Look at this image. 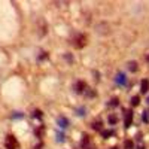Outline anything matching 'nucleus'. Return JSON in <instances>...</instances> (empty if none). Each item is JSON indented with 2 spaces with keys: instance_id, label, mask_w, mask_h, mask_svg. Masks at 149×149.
Masks as SVG:
<instances>
[{
  "instance_id": "nucleus-24",
  "label": "nucleus",
  "mask_w": 149,
  "mask_h": 149,
  "mask_svg": "<svg viewBox=\"0 0 149 149\" xmlns=\"http://www.w3.org/2000/svg\"><path fill=\"white\" fill-rule=\"evenodd\" d=\"M34 149H42V143H39L37 146H34Z\"/></svg>"
},
{
  "instance_id": "nucleus-21",
  "label": "nucleus",
  "mask_w": 149,
  "mask_h": 149,
  "mask_svg": "<svg viewBox=\"0 0 149 149\" xmlns=\"http://www.w3.org/2000/svg\"><path fill=\"white\" fill-rule=\"evenodd\" d=\"M78 115H79V116H84V115H85V107H79V109H78Z\"/></svg>"
},
{
  "instance_id": "nucleus-2",
  "label": "nucleus",
  "mask_w": 149,
  "mask_h": 149,
  "mask_svg": "<svg viewBox=\"0 0 149 149\" xmlns=\"http://www.w3.org/2000/svg\"><path fill=\"white\" fill-rule=\"evenodd\" d=\"M74 46H76L78 49H81V48H84L85 45H86V36H84V34H78L76 37H74Z\"/></svg>"
},
{
  "instance_id": "nucleus-30",
  "label": "nucleus",
  "mask_w": 149,
  "mask_h": 149,
  "mask_svg": "<svg viewBox=\"0 0 149 149\" xmlns=\"http://www.w3.org/2000/svg\"><path fill=\"white\" fill-rule=\"evenodd\" d=\"M148 113H149V110H148ZM148 116H149V115H148Z\"/></svg>"
},
{
  "instance_id": "nucleus-18",
  "label": "nucleus",
  "mask_w": 149,
  "mask_h": 149,
  "mask_svg": "<svg viewBox=\"0 0 149 149\" xmlns=\"http://www.w3.org/2000/svg\"><path fill=\"white\" fill-rule=\"evenodd\" d=\"M109 122H110V124H116V122H118V118H116L115 115H109Z\"/></svg>"
},
{
  "instance_id": "nucleus-11",
  "label": "nucleus",
  "mask_w": 149,
  "mask_h": 149,
  "mask_svg": "<svg viewBox=\"0 0 149 149\" xmlns=\"http://www.w3.org/2000/svg\"><path fill=\"white\" fill-rule=\"evenodd\" d=\"M128 70L136 73V72H137V63H136V61H130V63H128Z\"/></svg>"
},
{
  "instance_id": "nucleus-4",
  "label": "nucleus",
  "mask_w": 149,
  "mask_h": 149,
  "mask_svg": "<svg viewBox=\"0 0 149 149\" xmlns=\"http://www.w3.org/2000/svg\"><path fill=\"white\" fill-rule=\"evenodd\" d=\"M131 121H133V110H125V128L131 125Z\"/></svg>"
},
{
  "instance_id": "nucleus-26",
  "label": "nucleus",
  "mask_w": 149,
  "mask_h": 149,
  "mask_svg": "<svg viewBox=\"0 0 149 149\" xmlns=\"http://www.w3.org/2000/svg\"><path fill=\"white\" fill-rule=\"evenodd\" d=\"M137 149H145V146H139V148H137Z\"/></svg>"
},
{
  "instance_id": "nucleus-1",
  "label": "nucleus",
  "mask_w": 149,
  "mask_h": 149,
  "mask_svg": "<svg viewBox=\"0 0 149 149\" xmlns=\"http://www.w3.org/2000/svg\"><path fill=\"white\" fill-rule=\"evenodd\" d=\"M5 146H6V149H18V140L15 139V136H12V134H9V136H6V140H5Z\"/></svg>"
},
{
  "instance_id": "nucleus-14",
  "label": "nucleus",
  "mask_w": 149,
  "mask_h": 149,
  "mask_svg": "<svg viewBox=\"0 0 149 149\" xmlns=\"http://www.w3.org/2000/svg\"><path fill=\"white\" fill-rule=\"evenodd\" d=\"M139 104H140V98H139L137 95H134V97L131 98V106L136 107V106H139Z\"/></svg>"
},
{
  "instance_id": "nucleus-3",
  "label": "nucleus",
  "mask_w": 149,
  "mask_h": 149,
  "mask_svg": "<svg viewBox=\"0 0 149 149\" xmlns=\"http://www.w3.org/2000/svg\"><path fill=\"white\" fill-rule=\"evenodd\" d=\"M95 30H97V33H100V34H109L110 33V26L107 22H102V24H97Z\"/></svg>"
},
{
  "instance_id": "nucleus-25",
  "label": "nucleus",
  "mask_w": 149,
  "mask_h": 149,
  "mask_svg": "<svg viewBox=\"0 0 149 149\" xmlns=\"http://www.w3.org/2000/svg\"><path fill=\"white\" fill-rule=\"evenodd\" d=\"M21 116H22L21 113H15V115H14V118H21Z\"/></svg>"
},
{
  "instance_id": "nucleus-29",
  "label": "nucleus",
  "mask_w": 149,
  "mask_h": 149,
  "mask_svg": "<svg viewBox=\"0 0 149 149\" xmlns=\"http://www.w3.org/2000/svg\"><path fill=\"white\" fill-rule=\"evenodd\" d=\"M112 149H118V148H112Z\"/></svg>"
},
{
  "instance_id": "nucleus-12",
  "label": "nucleus",
  "mask_w": 149,
  "mask_h": 149,
  "mask_svg": "<svg viewBox=\"0 0 149 149\" xmlns=\"http://www.w3.org/2000/svg\"><path fill=\"white\" fill-rule=\"evenodd\" d=\"M43 131H45V127L40 125L39 128H36V130H34V134L37 136V137H42V136H43Z\"/></svg>"
},
{
  "instance_id": "nucleus-28",
  "label": "nucleus",
  "mask_w": 149,
  "mask_h": 149,
  "mask_svg": "<svg viewBox=\"0 0 149 149\" xmlns=\"http://www.w3.org/2000/svg\"><path fill=\"white\" fill-rule=\"evenodd\" d=\"M148 63H149V55H148Z\"/></svg>"
},
{
  "instance_id": "nucleus-19",
  "label": "nucleus",
  "mask_w": 149,
  "mask_h": 149,
  "mask_svg": "<svg viewBox=\"0 0 149 149\" xmlns=\"http://www.w3.org/2000/svg\"><path fill=\"white\" fill-rule=\"evenodd\" d=\"M57 142H64V134L63 133H58L57 134Z\"/></svg>"
},
{
  "instance_id": "nucleus-5",
  "label": "nucleus",
  "mask_w": 149,
  "mask_h": 149,
  "mask_svg": "<svg viewBox=\"0 0 149 149\" xmlns=\"http://www.w3.org/2000/svg\"><path fill=\"white\" fill-rule=\"evenodd\" d=\"M86 88V84L84 81H78L76 85H74V90H76V93H84Z\"/></svg>"
},
{
  "instance_id": "nucleus-17",
  "label": "nucleus",
  "mask_w": 149,
  "mask_h": 149,
  "mask_svg": "<svg viewBox=\"0 0 149 149\" xmlns=\"http://www.w3.org/2000/svg\"><path fill=\"white\" fill-rule=\"evenodd\" d=\"M118 104H119V100H118L116 97H113V98L110 100V103H109V106H112V107H116Z\"/></svg>"
},
{
  "instance_id": "nucleus-8",
  "label": "nucleus",
  "mask_w": 149,
  "mask_h": 149,
  "mask_svg": "<svg viewBox=\"0 0 149 149\" xmlns=\"http://www.w3.org/2000/svg\"><path fill=\"white\" fill-rule=\"evenodd\" d=\"M116 84H119V85H125V84H127L125 74H124V73H118V74H116Z\"/></svg>"
},
{
  "instance_id": "nucleus-16",
  "label": "nucleus",
  "mask_w": 149,
  "mask_h": 149,
  "mask_svg": "<svg viewBox=\"0 0 149 149\" xmlns=\"http://www.w3.org/2000/svg\"><path fill=\"white\" fill-rule=\"evenodd\" d=\"M43 115H42V110H39V109H36V110H33V118H37V119H40Z\"/></svg>"
},
{
  "instance_id": "nucleus-7",
  "label": "nucleus",
  "mask_w": 149,
  "mask_h": 149,
  "mask_svg": "<svg viewBox=\"0 0 149 149\" xmlns=\"http://www.w3.org/2000/svg\"><path fill=\"white\" fill-rule=\"evenodd\" d=\"M57 124L61 127V128H66V127H69V121H67V118H64V116H60L58 119H57Z\"/></svg>"
},
{
  "instance_id": "nucleus-13",
  "label": "nucleus",
  "mask_w": 149,
  "mask_h": 149,
  "mask_svg": "<svg viewBox=\"0 0 149 149\" xmlns=\"http://www.w3.org/2000/svg\"><path fill=\"white\" fill-rule=\"evenodd\" d=\"M102 136L104 139H109L110 136H113V131H112V130H102Z\"/></svg>"
},
{
  "instance_id": "nucleus-15",
  "label": "nucleus",
  "mask_w": 149,
  "mask_h": 149,
  "mask_svg": "<svg viewBox=\"0 0 149 149\" xmlns=\"http://www.w3.org/2000/svg\"><path fill=\"white\" fill-rule=\"evenodd\" d=\"M124 148H125V149H133L134 148L133 140H125V142H124Z\"/></svg>"
},
{
  "instance_id": "nucleus-23",
  "label": "nucleus",
  "mask_w": 149,
  "mask_h": 149,
  "mask_svg": "<svg viewBox=\"0 0 149 149\" xmlns=\"http://www.w3.org/2000/svg\"><path fill=\"white\" fill-rule=\"evenodd\" d=\"M43 58H46V52H42V55H40V60H43Z\"/></svg>"
},
{
  "instance_id": "nucleus-20",
  "label": "nucleus",
  "mask_w": 149,
  "mask_h": 149,
  "mask_svg": "<svg viewBox=\"0 0 149 149\" xmlns=\"http://www.w3.org/2000/svg\"><path fill=\"white\" fill-rule=\"evenodd\" d=\"M142 119H143L145 122H149V116H148V112H143V113H142Z\"/></svg>"
},
{
  "instance_id": "nucleus-6",
  "label": "nucleus",
  "mask_w": 149,
  "mask_h": 149,
  "mask_svg": "<svg viewBox=\"0 0 149 149\" xmlns=\"http://www.w3.org/2000/svg\"><path fill=\"white\" fill-rule=\"evenodd\" d=\"M148 91H149V81H148V79H143V81L140 82V93L146 94Z\"/></svg>"
},
{
  "instance_id": "nucleus-9",
  "label": "nucleus",
  "mask_w": 149,
  "mask_h": 149,
  "mask_svg": "<svg viewBox=\"0 0 149 149\" xmlns=\"http://www.w3.org/2000/svg\"><path fill=\"white\" fill-rule=\"evenodd\" d=\"M91 128L95 130V131H102V121H94L91 124Z\"/></svg>"
},
{
  "instance_id": "nucleus-22",
  "label": "nucleus",
  "mask_w": 149,
  "mask_h": 149,
  "mask_svg": "<svg viewBox=\"0 0 149 149\" xmlns=\"http://www.w3.org/2000/svg\"><path fill=\"white\" fill-rule=\"evenodd\" d=\"M66 58H67V60H69V61H73V57H70V55H69V54H66Z\"/></svg>"
},
{
  "instance_id": "nucleus-27",
  "label": "nucleus",
  "mask_w": 149,
  "mask_h": 149,
  "mask_svg": "<svg viewBox=\"0 0 149 149\" xmlns=\"http://www.w3.org/2000/svg\"><path fill=\"white\" fill-rule=\"evenodd\" d=\"M146 103H148V104H149V97H148V98H146Z\"/></svg>"
},
{
  "instance_id": "nucleus-10",
  "label": "nucleus",
  "mask_w": 149,
  "mask_h": 149,
  "mask_svg": "<svg viewBox=\"0 0 149 149\" xmlns=\"http://www.w3.org/2000/svg\"><path fill=\"white\" fill-rule=\"evenodd\" d=\"M88 143H90V137H88V134H84V136H82V140H81L82 148H86V146H88Z\"/></svg>"
}]
</instances>
